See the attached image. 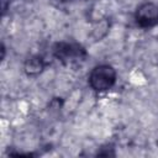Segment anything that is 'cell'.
<instances>
[{
	"label": "cell",
	"instance_id": "obj_2",
	"mask_svg": "<svg viewBox=\"0 0 158 158\" xmlns=\"http://www.w3.org/2000/svg\"><path fill=\"white\" fill-rule=\"evenodd\" d=\"M53 56L63 63H73L85 58L86 51L74 42H57L53 46Z\"/></svg>",
	"mask_w": 158,
	"mask_h": 158
},
{
	"label": "cell",
	"instance_id": "obj_1",
	"mask_svg": "<svg viewBox=\"0 0 158 158\" xmlns=\"http://www.w3.org/2000/svg\"><path fill=\"white\" fill-rule=\"evenodd\" d=\"M116 70L110 64H99L89 74V85L93 90L102 93L110 90L116 83Z\"/></svg>",
	"mask_w": 158,
	"mask_h": 158
},
{
	"label": "cell",
	"instance_id": "obj_4",
	"mask_svg": "<svg viewBox=\"0 0 158 158\" xmlns=\"http://www.w3.org/2000/svg\"><path fill=\"white\" fill-rule=\"evenodd\" d=\"M44 60L41 57L33 56L30 57L28 59H26L25 62V72L28 75H37L38 73H41L44 69Z\"/></svg>",
	"mask_w": 158,
	"mask_h": 158
},
{
	"label": "cell",
	"instance_id": "obj_3",
	"mask_svg": "<svg viewBox=\"0 0 158 158\" xmlns=\"http://www.w3.org/2000/svg\"><path fill=\"white\" fill-rule=\"evenodd\" d=\"M136 23L142 28H151L158 25V5L153 2L141 4L135 12Z\"/></svg>",
	"mask_w": 158,
	"mask_h": 158
}]
</instances>
